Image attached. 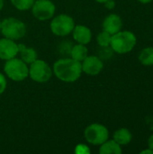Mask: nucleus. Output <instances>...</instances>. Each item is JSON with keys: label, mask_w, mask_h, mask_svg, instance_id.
Masks as SVG:
<instances>
[{"label": "nucleus", "mask_w": 153, "mask_h": 154, "mask_svg": "<svg viewBox=\"0 0 153 154\" xmlns=\"http://www.w3.org/2000/svg\"><path fill=\"white\" fill-rule=\"evenodd\" d=\"M1 33L4 37L18 41L26 34L25 23L14 17H8L1 22Z\"/></svg>", "instance_id": "4"}, {"label": "nucleus", "mask_w": 153, "mask_h": 154, "mask_svg": "<svg viewBox=\"0 0 153 154\" xmlns=\"http://www.w3.org/2000/svg\"><path fill=\"white\" fill-rule=\"evenodd\" d=\"M18 54H20L21 59L29 65L38 59L37 51L33 48H28L22 43L18 44Z\"/></svg>", "instance_id": "13"}, {"label": "nucleus", "mask_w": 153, "mask_h": 154, "mask_svg": "<svg viewBox=\"0 0 153 154\" xmlns=\"http://www.w3.org/2000/svg\"><path fill=\"white\" fill-rule=\"evenodd\" d=\"M81 66L82 72H85L89 76H96L103 70L104 63L99 57L87 55V57L81 61Z\"/></svg>", "instance_id": "9"}, {"label": "nucleus", "mask_w": 153, "mask_h": 154, "mask_svg": "<svg viewBox=\"0 0 153 154\" xmlns=\"http://www.w3.org/2000/svg\"><path fill=\"white\" fill-rule=\"evenodd\" d=\"M12 5L19 11H27L32 8L35 0H10Z\"/></svg>", "instance_id": "19"}, {"label": "nucleus", "mask_w": 153, "mask_h": 154, "mask_svg": "<svg viewBox=\"0 0 153 154\" xmlns=\"http://www.w3.org/2000/svg\"><path fill=\"white\" fill-rule=\"evenodd\" d=\"M105 6L108 10H113L115 7V0H107L106 3H104Z\"/></svg>", "instance_id": "21"}, {"label": "nucleus", "mask_w": 153, "mask_h": 154, "mask_svg": "<svg viewBox=\"0 0 153 154\" xmlns=\"http://www.w3.org/2000/svg\"><path fill=\"white\" fill-rule=\"evenodd\" d=\"M137 42L135 34L130 31H119L112 35L110 46L118 54H126L133 50Z\"/></svg>", "instance_id": "2"}, {"label": "nucleus", "mask_w": 153, "mask_h": 154, "mask_svg": "<svg viewBox=\"0 0 153 154\" xmlns=\"http://www.w3.org/2000/svg\"><path fill=\"white\" fill-rule=\"evenodd\" d=\"M53 75L50 66L42 60H36L30 64L29 77L37 83L48 82Z\"/></svg>", "instance_id": "6"}, {"label": "nucleus", "mask_w": 153, "mask_h": 154, "mask_svg": "<svg viewBox=\"0 0 153 154\" xmlns=\"http://www.w3.org/2000/svg\"><path fill=\"white\" fill-rule=\"evenodd\" d=\"M73 39L78 42L81 44L87 45L91 42L92 39V32L91 30L83 24H78L75 25L73 31H72Z\"/></svg>", "instance_id": "12"}, {"label": "nucleus", "mask_w": 153, "mask_h": 154, "mask_svg": "<svg viewBox=\"0 0 153 154\" xmlns=\"http://www.w3.org/2000/svg\"><path fill=\"white\" fill-rule=\"evenodd\" d=\"M53 74L63 82L72 83L77 81L82 74L81 62L72 58L58 60L52 67Z\"/></svg>", "instance_id": "1"}, {"label": "nucleus", "mask_w": 153, "mask_h": 154, "mask_svg": "<svg viewBox=\"0 0 153 154\" xmlns=\"http://www.w3.org/2000/svg\"><path fill=\"white\" fill-rule=\"evenodd\" d=\"M69 54H70V58L81 62L87 57L88 49L85 44L78 43V44L73 45V47L70 49Z\"/></svg>", "instance_id": "16"}, {"label": "nucleus", "mask_w": 153, "mask_h": 154, "mask_svg": "<svg viewBox=\"0 0 153 154\" xmlns=\"http://www.w3.org/2000/svg\"><path fill=\"white\" fill-rule=\"evenodd\" d=\"M97 3H100V4H104V3H106L107 0H96Z\"/></svg>", "instance_id": "26"}, {"label": "nucleus", "mask_w": 153, "mask_h": 154, "mask_svg": "<svg viewBox=\"0 0 153 154\" xmlns=\"http://www.w3.org/2000/svg\"><path fill=\"white\" fill-rule=\"evenodd\" d=\"M86 141L92 145H101L109 139V131L102 124H91L84 131Z\"/></svg>", "instance_id": "7"}, {"label": "nucleus", "mask_w": 153, "mask_h": 154, "mask_svg": "<svg viewBox=\"0 0 153 154\" xmlns=\"http://www.w3.org/2000/svg\"><path fill=\"white\" fill-rule=\"evenodd\" d=\"M137 1L142 3V4H149V3L152 2L153 0H137Z\"/></svg>", "instance_id": "24"}, {"label": "nucleus", "mask_w": 153, "mask_h": 154, "mask_svg": "<svg viewBox=\"0 0 153 154\" xmlns=\"http://www.w3.org/2000/svg\"><path fill=\"white\" fill-rule=\"evenodd\" d=\"M100 154H121L123 152L122 147L114 139L106 140L101 145H99Z\"/></svg>", "instance_id": "14"}, {"label": "nucleus", "mask_w": 153, "mask_h": 154, "mask_svg": "<svg viewBox=\"0 0 153 154\" xmlns=\"http://www.w3.org/2000/svg\"><path fill=\"white\" fill-rule=\"evenodd\" d=\"M5 75L14 81H23L29 77V67L22 59L16 57L5 60L4 65Z\"/></svg>", "instance_id": "3"}, {"label": "nucleus", "mask_w": 153, "mask_h": 154, "mask_svg": "<svg viewBox=\"0 0 153 154\" xmlns=\"http://www.w3.org/2000/svg\"><path fill=\"white\" fill-rule=\"evenodd\" d=\"M18 54V44L15 41L2 38L0 39V59L3 60H7L16 57Z\"/></svg>", "instance_id": "10"}, {"label": "nucleus", "mask_w": 153, "mask_h": 154, "mask_svg": "<svg viewBox=\"0 0 153 154\" xmlns=\"http://www.w3.org/2000/svg\"><path fill=\"white\" fill-rule=\"evenodd\" d=\"M153 154V151L151 149H150V148H148V149H146V150H143V151H142L141 152V154Z\"/></svg>", "instance_id": "23"}, {"label": "nucleus", "mask_w": 153, "mask_h": 154, "mask_svg": "<svg viewBox=\"0 0 153 154\" xmlns=\"http://www.w3.org/2000/svg\"><path fill=\"white\" fill-rule=\"evenodd\" d=\"M4 5H5V0H0V10L3 9Z\"/></svg>", "instance_id": "25"}, {"label": "nucleus", "mask_w": 153, "mask_h": 154, "mask_svg": "<svg viewBox=\"0 0 153 154\" xmlns=\"http://www.w3.org/2000/svg\"><path fill=\"white\" fill-rule=\"evenodd\" d=\"M132 133L127 128H120L116 130L113 135V139L121 146L129 144L132 141Z\"/></svg>", "instance_id": "15"}, {"label": "nucleus", "mask_w": 153, "mask_h": 154, "mask_svg": "<svg viewBox=\"0 0 153 154\" xmlns=\"http://www.w3.org/2000/svg\"><path fill=\"white\" fill-rule=\"evenodd\" d=\"M75 25V21L70 15L60 14L55 17H52V20L50 23V28L54 35L64 37L72 32Z\"/></svg>", "instance_id": "5"}, {"label": "nucleus", "mask_w": 153, "mask_h": 154, "mask_svg": "<svg viewBox=\"0 0 153 154\" xmlns=\"http://www.w3.org/2000/svg\"><path fill=\"white\" fill-rule=\"evenodd\" d=\"M111 38H112V35L106 32V31H103L101 32L98 33V35L96 36V42L98 43V45L102 48H107L110 46V43H111Z\"/></svg>", "instance_id": "18"}, {"label": "nucleus", "mask_w": 153, "mask_h": 154, "mask_svg": "<svg viewBox=\"0 0 153 154\" xmlns=\"http://www.w3.org/2000/svg\"><path fill=\"white\" fill-rule=\"evenodd\" d=\"M139 61L144 66L153 65V47H147L141 51L138 56Z\"/></svg>", "instance_id": "17"}, {"label": "nucleus", "mask_w": 153, "mask_h": 154, "mask_svg": "<svg viewBox=\"0 0 153 154\" xmlns=\"http://www.w3.org/2000/svg\"><path fill=\"white\" fill-rule=\"evenodd\" d=\"M0 30H1V21H0Z\"/></svg>", "instance_id": "27"}, {"label": "nucleus", "mask_w": 153, "mask_h": 154, "mask_svg": "<svg viewBox=\"0 0 153 154\" xmlns=\"http://www.w3.org/2000/svg\"><path fill=\"white\" fill-rule=\"evenodd\" d=\"M148 148L151 149L153 151V134H151L148 139Z\"/></svg>", "instance_id": "22"}, {"label": "nucleus", "mask_w": 153, "mask_h": 154, "mask_svg": "<svg viewBox=\"0 0 153 154\" xmlns=\"http://www.w3.org/2000/svg\"><path fill=\"white\" fill-rule=\"evenodd\" d=\"M31 9L37 20L47 21L54 16L56 6L50 0H35Z\"/></svg>", "instance_id": "8"}, {"label": "nucleus", "mask_w": 153, "mask_h": 154, "mask_svg": "<svg viewBox=\"0 0 153 154\" xmlns=\"http://www.w3.org/2000/svg\"><path fill=\"white\" fill-rule=\"evenodd\" d=\"M123 27V21L120 15L116 14H108L102 23L103 31L109 32L111 35L118 32L121 31Z\"/></svg>", "instance_id": "11"}, {"label": "nucleus", "mask_w": 153, "mask_h": 154, "mask_svg": "<svg viewBox=\"0 0 153 154\" xmlns=\"http://www.w3.org/2000/svg\"><path fill=\"white\" fill-rule=\"evenodd\" d=\"M6 86H7L6 79L5 75L0 72V95H2L5 92V90L6 89Z\"/></svg>", "instance_id": "20"}]
</instances>
